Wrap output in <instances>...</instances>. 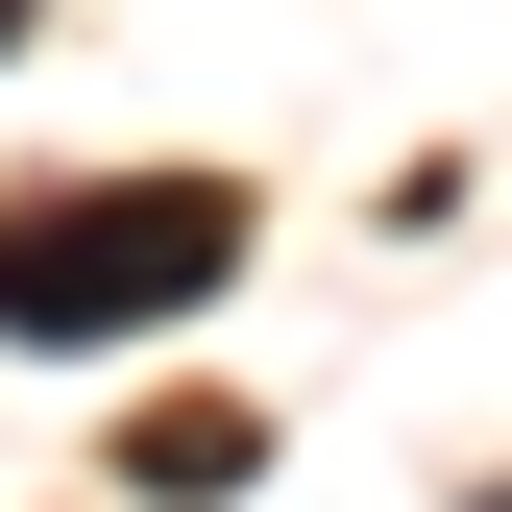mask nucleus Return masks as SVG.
Here are the masks:
<instances>
[{"label": "nucleus", "instance_id": "f257e3e1", "mask_svg": "<svg viewBox=\"0 0 512 512\" xmlns=\"http://www.w3.org/2000/svg\"><path fill=\"white\" fill-rule=\"evenodd\" d=\"M244 269V196L220 171H98V196H25L0 220V342H122V317H196Z\"/></svg>", "mask_w": 512, "mask_h": 512}, {"label": "nucleus", "instance_id": "f03ea898", "mask_svg": "<svg viewBox=\"0 0 512 512\" xmlns=\"http://www.w3.org/2000/svg\"><path fill=\"white\" fill-rule=\"evenodd\" d=\"M0 49H25V0H0Z\"/></svg>", "mask_w": 512, "mask_h": 512}, {"label": "nucleus", "instance_id": "7ed1b4c3", "mask_svg": "<svg viewBox=\"0 0 512 512\" xmlns=\"http://www.w3.org/2000/svg\"><path fill=\"white\" fill-rule=\"evenodd\" d=\"M488 512H512V488H488Z\"/></svg>", "mask_w": 512, "mask_h": 512}]
</instances>
